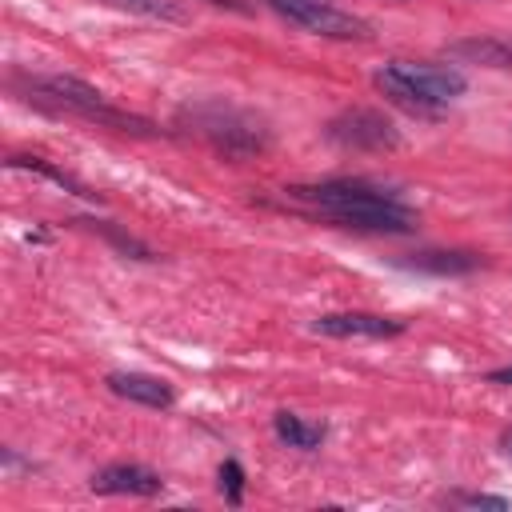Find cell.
Wrapping results in <instances>:
<instances>
[{
    "label": "cell",
    "mask_w": 512,
    "mask_h": 512,
    "mask_svg": "<svg viewBox=\"0 0 512 512\" xmlns=\"http://www.w3.org/2000/svg\"><path fill=\"white\" fill-rule=\"evenodd\" d=\"M272 428H276V436H280L288 448H300V452L320 448L324 436H328L324 424H308V420L296 416V412H276V416H272Z\"/></svg>",
    "instance_id": "8fae6325"
},
{
    "label": "cell",
    "mask_w": 512,
    "mask_h": 512,
    "mask_svg": "<svg viewBox=\"0 0 512 512\" xmlns=\"http://www.w3.org/2000/svg\"><path fill=\"white\" fill-rule=\"evenodd\" d=\"M8 168H28V172H40V176H48V180H56L64 192H72V196H80V200H100L92 188H84L76 176H68L64 168H56V164H48L44 156H8Z\"/></svg>",
    "instance_id": "4fadbf2b"
},
{
    "label": "cell",
    "mask_w": 512,
    "mask_h": 512,
    "mask_svg": "<svg viewBox=\"0 0 512 512\" xmlns=\"http://www.w3.org/2000/svg\"><path fill=\"white\" fill-rule=\"evenodd\" d=\"M376 88L384 96H392L396 104L412 108V112H436L444 104H452L456 96H464L468 80L460 68L452 64H428V60H388L376 72Z\"/></svg>",
    "instance_id": "277c9868"
},
{
    "label": "cell",
    "mask_w": 512,
    "mask_h": 512,
    "mask_svg": "<svg viewBox=\"0 0 512 512\" xmlns=\"http://www.w3.org/2000/svg\"><path fill=\"white\" fill-rule=\"evenodd\" d=\"M396 264L412 268V272H428V276H464V272L484 268V256L480 252L448 248V252H412V256H400Z\"/></svg>",
    "instance_id": "30bf717a"
},
{
    "label": "cell",
    "mask_w": 512,
    "mask_h": 512,
    "mask_svg": "<svg viewBox=\"0 0 512 512\" xmlns=\"http://www.w3.org/2000/svg\"><path fill=\"white\" fill-rule=\"evenodd\" d=\"M92 492H100V496H160L164 480L144 464L120 460V464H108L92 476Z\"/></svg>",
    "instance_id": "ba28073f"
},
{
    "label": "cell",
    "mask_w": 512,
    "mask_h": 512,
    "mask_svg": "<svg viewBox=\"0 0 512 512\" xmlns=\"http://www.w3.org/2000/svg\"><path fill=\"white\" fill-rule=\"evenodd\" d=\"M312 332L332 340H388L404 332V320L376 316V312H324L312 320Z\"/></svg>",
    "instance_id": "52a82bcc"
},
{
    "label": "cell",
    "mask_w": 512,
    "mask_h": 512,
    "mask_svg": "<svg viewBox=\"0 0 512 512\" xmlns=\"http://www.w3.org/2000/svg\"><path fill=\"white\" fill-rule=\"evenodd\" d=\"M452 52H460V56H476V60L496 64V68H508V64H512V52H508L504 44H492V40H464V44H456Z\"/></svg>",
    "instance_id": "5bb4252c"
},
{
    "label": "cell",
    "mask_w": 512,
    "mask_h": 512,
    "mask_svg": "<svg viewBox=\"0 0 512 512\" xmlns=\"http://www.w3.org/2000/svg\"><path fill=\"white\" fill-rule=\"evenodd\" d=\"M220 492H224L228 504L244 500V468H240V460H224L220 464Z\"/></svg>",
    "instance_id": "9a60e30c"
},
{
    "label": "cell",
    "mask_w": 512,
    "mask_h": 512,
    "mask_svg": "<svg viewBox=\"0 0 512 512\" xmlns=\"http://www.w3.org/2000/svg\"><path fill=\"white\" fill-rule=\"evenodd\" d=\"M264 4L324 40H372L376 36L364 16L340 8L336 0H264Z\"/></svg>",
    "instance_id": "5b68a950"
},
{
    "label": "cell",
    "mask_w": 512,
    "mask_h": 512,
    "mask_svg": "<svg viewBox=\"0 0 512 512\" xmlns=\"http://www.w3.org/2000/svg\"><path fill=\"white\" fill-rule=\"evenodd\" d=\"M108 388L132 404H144V408H172V400H176L172 384L160 376H148V372H112Z\"/></svg>",
    "instance_id": "9c48e42d"
},
{
    "label": "cell",
    "mask_w": 512,
    "mask_h": 512,
    "mask_svg": "<svg viewBox=\"0 0 512 512\" xmlns=\"http://www.w3.org/2000/svg\"><path fill=\"white\" fill-rule=\"evenodd\" d=\"M180 124H184L192 136H200L208 148H216L220 156H228V160L256 156V152H264L268 140H272L268 124H264L256 112L236 108V104H228V100H200V104H188V108L180 112Z\"/></svg>",
    "instance_id": "7a4b0ae2"
},
{
    "label": "cell",
    "mask_w": 512,
    "mask_h": 512,
    "mask_svg": "<svg viewBox=\"0 0 512 512\" xmlns=\"http://www.w3.org/2000/svg\"><path fill=\"white\" fill-rule=\"evenodd\" d=\"M500 448H504V452H508V456H512V428H508V432H504V436H500Z\"/></svg>",
    "instance_id": "ffe728a7"
},
{
    "label": "cell",
    "mask_w": 512,
    "mask_h": 512,
    "mask_svg": "<svg viewBox=\"0 0 512 512\" xmlns=\"http://www.w3.org/2000/svg\"><path fill=\"white\" fill-rule=\"evenodd\" d=\"M32 96L60 108V112H72L96 128H116V132H128V136H160V128L120 104H112L100 88L84 84L80 76H36L32 80Z\"/></svg>",
    "instance_id": "3957f363"
},
{
    "label": "cell",
    "mask_w": 512,
    "mask_h": 512,
    "mask_svg": "<svg viewBox=\"0 0 512 512\" xmlns=\"http://www.w3.org/2000/svg\"><path fill=\"white\" fill-rule=\"evenodd\" d=\"M464 504H480V508H504V500H500V496H468Z\"/></svg>",
    "instance_id": "ac0fdd59"
},
{
    "label": "cell",
    "mask_w": 512,
    "mask_h": 512,
    "mask_svg": "<svg viewBox=\"0 0 512 512\" xmlns=\"http://www.w3.org/2000/svg\"><path fill=\"white\" fill-rule=\"evenodd\" d=\"M100 4L132 12V16H144V20H160V24H184L188 20L180 0H100Z\"/></svg>",
    "instance_id": "7c38bea8"
},
{
    "label": "cell",
    "mask_w": 512,
    "mask_h": 512,
    "mask_svg": "<svg viewBox=\"0 0 512 512\" xmlns=\"http://www.w3.org/2000/svg\"><path fill=\"white\" fill-rule=\"evenodd\" d=\"M100 232H104V236H108V240H112V244H116L120 252H132L136 260H156V252H152V248H144L140 240H132V236L116 232V228H112V224H104V220H100Z\"/></svg>",
    "instance_id": "2e32d148"
},
{
    "label": "cell",
    "mask_w": 512,
    "mask_h": 512,
    "mask_svg": "<svg viewBox=\"0 0 512 512\" xmlns=\"http://www.w3.org/2000/svg\"><path fill=\"white\" fill-rule=\"evenodd\" d=\"M208 4H216V8H232V12H248L244 0H208Z\"/></svg>",
    "instance_id": "d6986e66"
},
{
    "label": "cell",
    "mask_w": 512,
    "mask_h": 512,
    "mask_svg": "<svg viewBox=\"0 0 512 512\" xmlns=\"http://www.w3.org/2000/svg\"><path fill=\"white\" fill-rule=\"evenodd\" d=\"M488 384H508V388H512V364H508V368H492V372H488Z\"/></svg>",
    "instance_id": "e0dca14e"
},
{
    "label": "cell",
    "mask_w": 512,
    "mask_h": 512,
    "mask_svg": "<svg viewBox=\"0 0 512 512\" xmlns=\"http://www.w3.org/2000/svg\"><path fill=\"white\" fill-rule=\"evenodd\" d=\"M292 200L308 204L312 212L328 216L340 228H356V232H392L404 236L416 228V208L404 204L400 192L372 184V180H320V184H296L288 188Z\"/></svg>",
    "instance_id": "6da1fadb"
},
{
    "label": "cell",
    "mask_w": 512,
    "mask_h": 512,
    "mask_svg": "<svg viewBox=\"0 0 512 512\" xmlns=\"http://www.w3.org/2000/svg\"><path fill=\"white\" fill-rule=\"evenodd\" d=\"M328 140L340 148H356V152H384V148L400 144V132L392 128V120L384 112L348 108L336 120H328Z\"/></svg>",
    "instance_id": "8992f818"
}]
</instances>
